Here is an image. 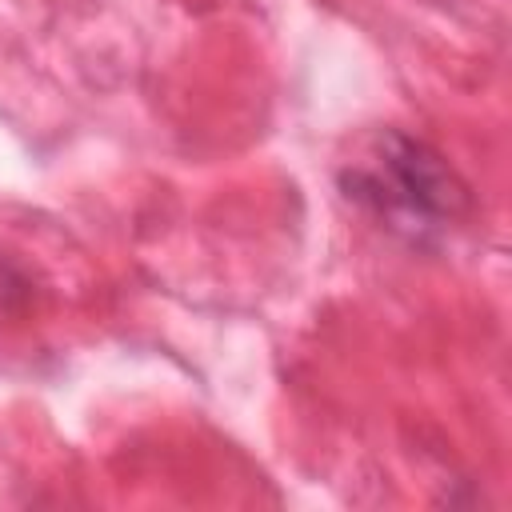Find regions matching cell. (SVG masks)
Masks as SVG:
<instances>
[{
    "label": "cell",
    "instance_id": "1",
    "mask_svg": "<svg viewBox=\"0 0 512 512\" xmlns=\"http://www.w3.org/2000/svg\"><path fill=\"white\" fill-rule=\"evenodd\" d=\"M340 192L416 248L440 244L472 212V192L456 168L400 128L376 132L364 160L340 168Z\"/></svg>",
    "mask_w": 512,
    "mask_h": 512
},
{
    "label": "cell",
    "instance_id": "2",
    "mask_svg": "<svg viewBox=\"0 0 512 512\" xmlns=\"http://www.w3.org/2000/svg\"><path fill=\"white\" fill-rule=\"evenodd\" d=\"M436 4H452V0H436Z\"/></svg>",
    "mask_w": 512,
    "mask_h": 512
}]
</instances>
